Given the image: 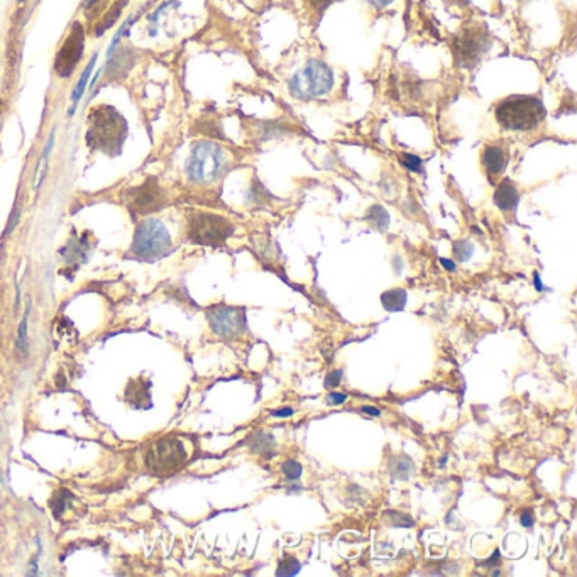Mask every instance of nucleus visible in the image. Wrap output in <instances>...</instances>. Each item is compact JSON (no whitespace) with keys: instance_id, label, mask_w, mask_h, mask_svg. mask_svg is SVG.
Segmentation results:
<instances>
[{"instance_id":"obj_1","label":"nucleus","mask_w":577,"mask_h":577,"mask_svg":"<svg viewBox=\"0 0 577 577\" xmlns=\"http://www.w3.org/2000/svg\"><path fill=\"white\" fill-rule=\"evenodd\" d=\"M543 102L535 95H511L496 105L494 117L506 131H534L546 119Z\"/></svg>"},{"instance_id":"obj_2","label":"nucleus","mask_w":577,"mask_h":577,"mask_svg":"<svg viewBox=\"0 0 577 577\" xmlns=\"http://www.w3.org/2000/svg\"><path fill=\"white\" fill-rule=\"evenodd\" d=\"M185 169L192 183L210 185L219 180L227 169V155L219 144L200 141L192 148Z\"/></svg>"},{"instance_id":"obj_3","label":"nucleus","mask_w":577,"mask_h":577,"mask_svg":"<svg viewBox=\"0 0 577 577\" xmlns=\"http://www.w3.org/2000/svg\"><path fill=\"white\" fill-rule=\"evenodd\" d=\"M334 71L322 59H310L288 82L290 94L298 100H312L324 97L334 88Z\"/></svg>"},{"instance_id":"obj_4","label":"nucleus","mask_w":577,"mask_h":577,"mask_svg":"<svg viewBox=\"0 0 577 577\" xmlns=\"http://www.w3.org/2000/svg\"><path fill=\"white\" fill-rule=\"evenodd\" d=\"M171 236L166 225L156 219H146L137 225L132 251L137 257L146 261H156L171 252Z\"/></svg>"},{"instance_id":"obj_5","label":"nucleus","mask_w":577,"mask_h":577,"mask_svg":"<svg viewBox=\"0 0 577 577\" xmlns=\"http://www.w3.org/2000/svg\"><path fill=\"white\" fill-rule=\"evenodd\" d=\"M236 227L229 219L210 212H195L188 217V239L199 245H222Z\"/></svg>"},{"instance_id":"obj_6","label":"nucleus","mask_w":577,"mask_h":577,"mask_svg":"<svg viewBox=\"0 0 577 577\" xmlns=\"http://www.w3.org/2000/svg\"><path fill=\"white\" fill-rule=\"evenodd\" d=\"M491 48L490 32L481 24L466 27L454 38L452 51H454V62L459 68L472 70L487 50Z\"/></svg>"},{"instance_id":"obj_7","label":"nucleus","mask_w":577,"mask_h":577,"mask_svg":"<svg viewBox=\"0 0 577 577\" xmlns=\"http://www.w3.org/2000/svg\"><path fill=\"white\" fill-rule=\"evenodd\" d=\"M187 450L183 443L175 437H166L157 441L146 455L148 469L156 474H166L176 471L187 462Z\"/></svg>"},{"instance_id":"obj_8","label":"nucleus","mask_w":577,"mask_h":577,"mask_svg":"<svg viewBox=\"0 0 577 577\" xmlns=\"http://www.w3.org/2000/svg\"><path fill=\"white\" fill-rule=\"evenodd\" d=\"M207 318L213 334L222 339H237L248 329L245 310L231 305H215L207 310Z\"/></svg>"},{"instance_id":"obj_9","label":"nucleus","mask_w":577,"mask_h":577,"mask_svg":"<svg viewBox=\"0 0 577 577\" xmlns=\"http://www.w3.org/2000/svg\"><path fill=\"white\" fill-rule=\"evenodd\" d=\"M85 52V29L80 22L71 24L70 34L66 36L64 43L56 52L55 58V71L62 78H68L73 75V71L82 62Z\"/></svg>"},{"instance_id":"obj_10","label":"nucleus","mask_w":577,"mask_h":577,"mask_svg":"<svg viewBox=\"0 0 577 577\" xmlns=\"http://www.w3.org/2000/svg\"><path fill=\"white\" fill-rule=\"evenodd\" d=\"M127 201L132 210L146 215L163 207L164 193L155 178H148L143 185L127 192Z\"/></svg>"},{"instance_id":"obj_11","label":"nucleus","mask_w":577,"mask_h":577,"mask_svg":"<svg viewBox=\"0 0 577 577\" xmlns=\"http://www.w3.org/2000/svg\"><path fill=\"white\" fill-rule=\"evenodd\" d=\"M493 201L501 212L515 213V210L518 208L520 204V193L510 180H504L496 187Z\"/></svg>"},{"instance_id":"obj_12","label":"nucleus","mask_w":577,"mask_h":577,"mask_svg":"<svg viewBox=\"0 0 577 577\" xmlns=\"http://www.w3.org/2000/svg\"><path fill=\"white\" fill-rule=\"evenodd\" d=\"M483 166L486 169L487 176L493 181L496 176H499L506 168V156H504L503 149L498 146H486L481 156Z\"/></svg>"},{"instance_id":"obj_13","label":"nucleus","mask_w":577,"mask_h":577,"mask_svg":"<svg viewBox=\"0 0 577 577\" xmlns=\"http://www.w3.org/2000/svg\"><path fill=\"white\" fill-rule=\"evenodd\" d=\"M249 450L252 454H259L262 457L271 459L276 454V441L269 432H256L248 441Z\"/></svg>"},{"instance_id":"obj_14","label":"nucleus","mask_w":577,"mask_h":577,"mask_svg":"<svg viewBox=\"0 0 577 577\" xmlns=\"http://www.w3.org/2000/svg\"><path fill=\"white\" fill-rule=\"evenodd\" d=\"M406 300H408V293H406V290H403V288L388 290V292H385L381 294V304L383 306H385V310H388V312H393V313L405 310Z\"/></svg>"},{"instance_id":"obj_15","label":"nucleus","mask_w":577,"mask_h":577,"mask_svg":"<svg viewBox=\"0 0 577 577\" xmlns=\"http://www.w3.org/2000/svg\"><path fill=\"white\" fill-rule=\"evenodd\" d=\"M97 58H99V55H95L92 56V59L90 62H88V64L87 66H85V70H83V73L80 75V80H78V83L75 85V88H73V92H71V102H73V107H71V111L68 112V115H73V111H75V107L76 105H78V102H80V99H82L83 97V94H85V90H87V85H88V80H90V76H92V71H94V68H95V63H97Z\"/></svg>"},{"instance_id":"obj_16","label":"nucleus","mask_w":577,"mask_h":577,"mask_svg":"<svg viewBox=\"0 0 577 577\" xmlns=\"http://www.w3.org/2000/svg\"><path fill=\"white\" fill-rule=\"evenodd\" d=\"M390 471L394 479L406 481V479L415 472V464L411 462V459L406 457V455H398V457L393 459V462H391Z\"/></svg>"},{"instance_id":"obj_17","label":"nucleus","mask_w":577,"mask_h":577,"mask_svg":"<svg viewBox=\"0 0 577 577\" xmlns=\"http://www.w3.org/2000/svg\"><path fill=\"white\" fill-rule=\"evenodd\" d=\"M364 219L373 225L378 231L385 232L386 229L390 227V213L386 212V208H383L381 205H373L369 210H367Z\"/></svg>"},{"instance_id":"obj_18","label":"nucleus","mask_w":577,"mask_h":577,"mask_svg":"<svg viewBox=\"0 0 577 577\" xmlns=\"http://www.w3.org/2000/svg\"><path fill=\"white\" fill-rule=\"evenodd\" d=\"M126 2H127V0H122V2H120L119 6L112 7L111 12H107V14H105V17L102 19V22H100L99 27H97V29H95V36H97V38H100V36H102L105 31L111 29V27L114 26L117 19H119L120 10H122V7L126 6Z\"/></svg>"},{"instance_id":"obj_19","label":"nucleus","mask_w":577,"mask_h":577,"mask_svg":"<svg viewBox=\"0 0 577 577\" xmlns=\"http://www.w3.org/2000/svg\"><path fill=\"white\" fill-rule=\"evenodd\" d=\"M301 564L297 557L286 555L285 559L280 560L276 569V576H297L300 572Z\"/></svg>"},{"instance_id":"obj_20","label":"nucleus","mask_w":577,"mask_h":577,"mask_svg":"<svg viewBox=\"0 0 577 577\" xmlns=\"http://www.w3.org/2000/svg\"><path fill=\"white\" fill-rule=\"evenodd\" d=\"M27 313H29V305H27L26 313H24L21 325H19L17 330V339H15V347L21 354H27L29 350V341H27Z\"/></svg>"},{"instance_id":"obj_21","label":"nucleus","mask_w":577,"mask_h":577,"mask_svg":"<svg viewBox=\"0 0 577 577\" xmlns=\"http://www.w3.org/2000/svg\"><path fill=\"white\" fill-rule=\"evenodd\" d=\"M452 252H454V257L457 259L459 262H466L469 261L472 257V254H474V245H472L471 241H457L454 242V249H452Z\"/></svg>"},{"instance_id":"obj_22","label":"nucleus","mask_w":577,"mask_h":577,"mask_svg":"<svg viewBox=\"0 0 577 577\" xmlns=\"http://www.w3.org/2000/svg\"><path fill=\"white\" fill-rule=\"evenodd\" d=\"M281 471H283L285 478L290 479V481H297V479H300L301 474H304V467H301V464L293 461V459L285 461L283 466H281Z\"/></svg>"},{"instance_id":"obj_23","label":"nucleus","mask_w":577,"mask_h":577,"mask_svg":"<svg viewBox=\"0 0 577 577\" xmlns=\"http://www.w3.org/2000/svg\"><path fill=\"white\" fill-rule=\"evenodd\" d=\"M399 161H401L403 166H405L406 169H410V171H415V173L423 171V168H422L423 163L418 156L410 155V152H403L401 157H399Z\"/></svg>"},{"instance_id":"obj_24","label":"nucleus","mask_w":577,"mask_h":577,"mask_svg":"<svg viewBox=\"0 0 577 577\" xmlns=\"http://www.w3.org/2000/svg\"><path fill=\"white\" fill-rule=\"evenodd\" d=\"M390 516L391 518V522H390V525L391 527H394V528H408V527H413V520L410 518L408 515H405V513H394V511H388V513H386Z\"/></svg>"},{"instance_id":"obj_25","label":"nucleus","mask_w":577,"mask_h":577,"mask_svg":"<svg viewBox=\"0 0 577 577\" xmlns=\"http://www.w3.org/2000/svg\"><path fill=\"white\" fill-rule=\"evenodd\" d=\"M342 376H344V371H342V369H336V371H332V373L327 374V378H325V388H327V390L337 388V386L341 385Z\"/></svg>"},{"instance_id":"obj_26","label":"nucleus","mask_w":577,"mask_h":577,"mask_svg":"<svg viewBox=\"0 0 577 577\" xmlns=\"http://www.w3.org/2000/svg\"><path fill=\"white\" fill-rule=\"evenodd\" d=\"M332 2L334 0H305L306 6H308L310 9H313L315 12H318V14H322V12H324Z\"/></svg>"},{"instance_id":"obj_27","label":"nucleus","mask_w":577,"mask_h":577,"mask_svg":"<svg viewBox=\"0 0 577 577\" xmlns=\"http://www.w3.org/2000/svg\"><path fill=\"white\" fill-rule=\"evenodd\" d=\"M19 213H21V208H19V204H17V201H15L14 210H12V213H10L9 224H7L6 236H9V234H10V232L14 231V229H15V225H17V222H19Z\"/></svg>"},{"instance_id":"obj_28","label":"nucleus","mask_w":577,"mask_h":577,"mask_svg":"<svg viewBox=\"0 0 577 577\" xmlns=\"http://www.w3.org/2000/svg\"><path fill=\"white\" fill-rule=\"evenodd\" d=\"M520 522H522L523 527L532 528L535 525V515L532 510H525L522 511V516H520Z\"/></svg>"},{"instance_id":"obj_29","label":"nucleus","mask_w":577,"mask_h":577,"mask_svg":"<svg viewBox=\"0 0 577 577\" xmlns=\"http://www.w3.org/2000/svg\"><path fill=\"white\" fill-rule=\"evenodd\" d=\"M55 136H56V129H52L50 137H48V141H46V146H44V149H43V159L44 161L50 157L52 148H55Z\"/></svg>"},{"instance_id":"obj_30","label":"nucleus","mask_w":577,"mask_h":577,"mask_svg":"<svg viewBox=\"0 0 577 577\" xmlns=\"http://www.w3.org/2000/svg\"><path fill=\"white\" fill-rule=\"evenodd\" d=\"M347 399V394L344 393H329V397H327V403L329 405H342Z\"/></svg>"},{"instance_id":"obj_31","label":"nucleus","mask_w":577,"mask_h":577,"mask_svg":"<svg viewBox=\"0 0 577 577\" xmlns=\"http://www.w3.org/2000/svg\"><path fill=\"white\" fill-rule=\"evenodd\" d=\"M367 2H369L371 6L376 7V9H385V7L391 6V3H393L394 0H367Z\"/></svg>"},{"instance_id":"obj_32","label":"nucleus","mask_w":577,"mask_h":577,"mask_svg":"<svg viewBox=\"0 0 577 577\" xmlns=\"http://www.w3.org/2000/svg\"><path fill=\"white\" fill-rule=\"evenodd\" d=\"M361 411H362V413L371 415V417H379V415H381V411H379L376 406H371V405H364L361 408Z\"/></svg>"},{"instance_id":"obj_33","label":"nucleus","mask_w":577,"mask_h":577,"mask_svg":"<svg viewBox=\"0 0 577 577\" xmlns=\"http://www.w3.org/2000/svg\"><path fill=\"white\" fill-rule=\"evenodd\" d=\"M293 413H294L293 408H283V410H274V411H271L273 417H292Z\"/></svg>"},{"instance_id":"obj_34","label":"nucleus","mask_w":577,"mask_h":577,"mask_svg":"<svg viewBox=\"0 0 577 577\" xmlns=\"http://www.w3.org/2000/svg\"><path fill=\"white\" fill-rule=\"evenodd\" d=\"M441 264L447 269V271H455V268H457V266H455V262H452L450 259H446V257H442Z\"/></svg>"},{"instance_id":"obj_35","label":"nucleus","mask_w":577,"mask_h":577,"mask_svg":"<svg viewBox=\"0 0 577 577\" xmlns=\"http://www.w3.org/2000/svg\"><path fill=\"white\" fill-rule=\"evenodd\" d=\"M534 281H535V288L539 290V292H543V285H542V281H540V274L539 273L534 274Z\"/></svg>"}]
</instances>
